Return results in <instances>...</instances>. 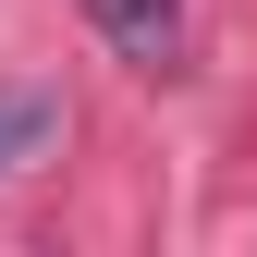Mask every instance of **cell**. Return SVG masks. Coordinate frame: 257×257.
<instances>
[{"label":"cell","mask_w":257,"mask_h":257,"mask_svg":"<svg viewBox=\"0 0 257 257\" xmlns=\"http://www.w3.org/2000/svg\"><path fill=\"white\" fill-rule=\"evenodd\" d=\"M49 147H61V86L0 74V184H13V172H37Z\"/></svg>","instance_id":"cell-1"},{"label":"cell","mask_w":257,"mask_h":257,"mask_svg":"<svg viewBox=\"0 0 257 257\" xmlns=\"http://www.w3.org/2000/svg\"><path fill=\"white\" fill-rule=\"evenodd\" d=\"M86 13H98V37L122 61H172L184 49V0H86Z\"/></svg>","instance_id":"cell-2"}]
</instances>
